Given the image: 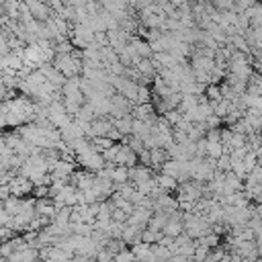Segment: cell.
I'll return each mask as SVG.
<instances>
[{
    "mask_svg": "<svg viewBox=\"0 0 262 262\" xmlns=\"http://www.w3.org/2000/svg\"><path fill=\"white\" fill-rule=\"evenodd\" d=\"M53 68L66 76V78H76L82 74V55L78 53H59L53 57Z\"/></svg>",
    "mask_w": 262,
    "mask_h": 262,
    "instance_id": "1",
    "label": "cell"
},
{
    "mask_svg": "<svg viewBox=\"0 0 262 262\" xmlns=\"http://www.w3.org/2000/svg\"><path fill=\"white\" fill-rule=\"evenodd\" d=\"M117 166H127V168H133L139 164V156L131 149L129 143H121L119 147V154H117V160H115Z\"/></svg>",
    "mask_w": 262,
    "mask_h": 262,
    "instance_id": "2",
    "label": "cell"
},
{
    "mask_svg": "<svg viewBox=\"0 0 262 262\" xmlns=\"http://www.w3.org/2000/svg\"><path fill=\"white\" fill-rule=\"evenodd\" d=\"M151 209H141V207H135L133 209V213L129 215V221L127 223H131V225H137V227H147V223H149V219H151Z\"/></svg>",
    "mask_w": 262,
    "mask_h": 262,
    "instance_id": "3",
    "label": "cell"
},
{
    "mask_svg": "<svg viewBox=\"0 0 262 262\" xmlns=\"http://www.w3.org/2000/svg\"><path fill=\"white\" fill-rule=\"evenodd\" d=\"M141 233H143V227H137V225H131V223H125L123 227V233H121V239L123 244H139L141 242Z\"/></svg>",
    "mask_w": 262,
    "mask_h": 262,
    "instance_id": "4",
    "label": "cell"
},
{
    "mask_svg": "<svg viewBox=\"0 0 262 262\" xmlns=\"http://www.w3.org/2000/svg\"><path fill=\"white\" fill-rule=\"evenodd\" d=\"M246 94L250 96H262V72H254L248 80L246 86Z\"/></svg>",
    "mask_w": 262,
    "mask_h": 262,
    "instance_id": "5",
    "label": "cell"
},
{
    "mask_svg": "<svg viewBox=\"0 0 262 262\" xmlns=\"http://www.w3.org/2000/svg\"><path fill=\"white\" fill-rule=\"evenodd\" d=\"M111 180H113L115 186L129 182V168H127V166H117V164H115V166L111 168Z\"/></svg>",
    "mask_w": 262,
    "mask_h": 262,
    "instance_id": "6",
    "label": "cell"
},
{
    "mask_svg": "<svg viewBox=\"0 0 262 262\" xmlns=\"http://www.w3.org/2000/svg\"><path fill=\"white\" fill-rule=\"evenodd\" d=\"M156 182H158V188H160V190H164V192L176 190V188H178V184H180L176 178H172V176H168V174H160V176H156Z\"/></svg>",
    "mask_w": 262,
    "mask_h": 262,
    "instance_id": "7",
    "label": "cell"
},
{
    "mask_svg": "<svg viewBox=\"0 0 262 262\" xmlns=\"http://www.w3.org/2000/svg\"><path fill=\"white\" fill-rule=\"evenodd\" d=\"M201 246H205V248H209V250H215L217 246H219V242H221V237H219V233H215V231H211V233H207V235H203L201 239H196Z\"/></svg>",
    "mask_w": 262,
    "mask_h": 262,
    "instance_id": "8",
    "label": "cell"
},
{
    "mask_svg": "<svg viewBox=\"0 0 262 262\" xmlns=\"http://www.w3.org/2000/svg\"><path fill=\"white\" fill-rule=\"evenodd\" d=\"M205 2H209V4H215V2H217V0H205Z\"/></svg>",
    "mask_w": 262,
    "mask_h": 262,
    "instance_id": "9",
    "label": "cell"
}]
</instances>
